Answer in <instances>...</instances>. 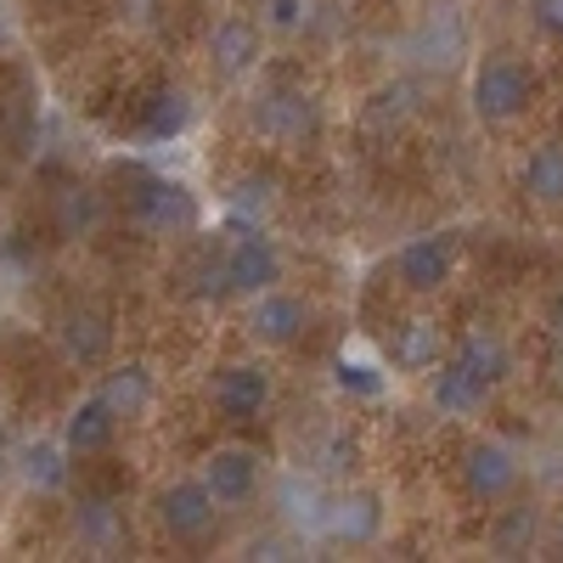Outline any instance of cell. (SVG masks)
Here are the masks:
<instances>
[{"instance_id": "6da1fadb", "label": "cell", "mask_w": 563, "mask_h": 563, "mask_svg": "<svg viewBox=\"0 0 563 563\" xmlns=\"http://www.w3.org/2000/svg\"><path fill=\"white\" fill-rule=\"evenodd\" d=\"M530 102H536V79L512 52H490L474 68V113L485 124H512Z\"/></svg>"}, {"instance_id": "7a4b0ae2", "label": "cell", "mask_w": 563, "mask_h": 563, "mask_svg": "<svg viewBox=\"0 0 563 563\" xmlns=\"http://www.w3.org/2000/svg\"><path fill=\"white\" fill-rule=\"evenodd\" d=\"M249 119H254V130L265 141H282V147L321 135V102L310 97L305 85H271V90H260Z\"/></svg>"}, {"instance_id": "3957f363", "label": "cell", "mask_w": 563, "mask_h": 563, "mask_svg": "<svg viewBox=\"0 0 563 563\" xmlns=\"http://www.w3.org/2000/svg\"><path fill=\"white\" fill-rule=\"evenodd\" d=\"M153 512H158V530L169 541H203L214 525V496L203 479H175L169 490H158Z\"/></svg>"}, {"instance_id": "277c9868", "label": "cell", "mask_w": 563, "mask_h": 563, "mask_svg": "<svg viewBox=\"0 0 563 563\" xmlns=\"http://www.w3.org/2000/svg\"><path fill=\"white\" fill-rule=\"evenodd\" d=\"M135 220L153 231V238H175V231H192L198 225V203L192 192H186L180 180H141V192H135Z\"/></svg>"}, {"instance_id": "5b68a950", "label": "cell", "mask_w": 563, "mask_h": 563, "mask_svg": "<svg viewBox=\"0 0 563 563\" xmlns=\"http://www.w3.org/2000/svg\"><path fill=\"white\" fill-rule=\"evenodd\" d=\"M462 485H467V496L474 501H507L512 490H519V456H512L507 445H496V440H479V445H467V456H462Z\"/></svg>"}, {"instance_id": "8992f818", "label": "cell", "mask_w": 563, "mask_h": 563, "mask_svg": "<svg viewBox=\"0 0 563 563\" xmlns=\"http://www.w3.org/2000/svg\"><path fill=\"white\" fill-rule=\"evenodd\" d=\"M265 406H271V372L265 366H254V361L220 366V378H214V411L225 422H254Z\"/></svg>"}, {"instance_id": "52a82bcc", "label": "cell", "mask_w": 563, "mask_h": 563, "mask_svg": "<svg viewBox=\"0 0 563 563\" xmlns=\"http://www.w3.org/2000/svg\"><path fill=\"white\" fill-rule=\"evenodd\" d=\"M276 282H282V249L271 238H260V231H243L225 254V288L231 294H265Z\"/></svg>"}, {"instance_id": "ba28073f", "label": "cell", "mask_w": 563, "mask_h": 563, "mask_svg": "<svg viewBox=\"0 0 563 563\" xmlns=\"http://www.w3.org/2000/svg\"><path fill=\"white\" fill-rule=\"evenodd\" d=\"M203 485L214 496V507H238L260 490V456L243 451V445H220L209 462H203Z\"/></svg>"}, {"instance_id": "9c48e42d", "label": "cell", "mask_w": 563, "mask_h": 563, "mask_svg": "<svg viewBox=\"0 0 563 563\" xmlns=\"http://www.w3.org/2000/svg\"><path fill=\"white\" fill-rule=\"evenodd\" d=\"M209 63L220 79H243L260 63V29L249 18H220L209 29Z\"/></svg>"}, {"instance_id": "30bf717a", "label": "cell", "mask_w": 563, "mask_h": 563, "mask_svg": "<svg viewBox=\"0 0 563 563\" xmlns=\"http://www.w3.org/2000/svg\"><path fill=\"white\" fill-rule=\"evenodd\" d=\"M321 525L333 530L339 541H350V547L378 541L384 536V496L378 490H350V496H339L333 507H327Z\"/></svg>"}, {"instance_id": "8fae6325", "label": "cell", "mask_w": 563, "mask_h": 563, "mask_svg": "<svg viewBox=\"0 0 563 563\" xmlns=\"http://www.w3.org/2000/svg\"><path fill=\"white\" fill-rule=\"evenodd\" d=\"M305 321H310V305H305V299L282 294V288L254 294V316H249V327H254V339H260V344H294V339L305 333Z\"/></svg>"}, {"instance_id": "7c38bea8", "label": "cell", "mask_w": 563, "mask_h": 563, "mask_svg": "<svg viewBox=\"0 0 563 563\" xmlns=\"http://www.w3.org/2000/svg\"><path fill=\"white\" fill-rule=\"evenodd\" d=\"M395 276L406 282L411 294H440L451 276V243L445 238H411L395 254Z\"/></svg>"}, {"instance_id": "4fadbf2b", "label": "cell", "mask_w": 563, "mask_h": 563, "mask_svg": "<svg viewBox=\"0 0 563 563\" xmlns=\"http://www.w3.org/2000/svg\"><path fill=\"white\" fill-rule=\"evenodd\" d=\"M451 361L474 378L485 395L496 389V384H507V372H512V355H507V344L496 339V333H485V327H474V333H462L456 339V350H451Z\"/></svg>"}, {"instance_id": "5bb4252c", "label": "cell", "mask_w": 563, "mask_h": 563, "mask_svg": "<svg viewBox=\"0 0 563 563\" xmlns=\"http://www.w3.org/2000/svg\"><path fill=\"white\" fill-rule=\"evenodd\" d=\"M113 434H119V417H113L102 400H79V406L68 411V422H63L68 456H102V451L113 445Z\"/></svg>"}, {"instance_id": "9a60e30c", "label": "cell", "mask_w": 563, "mask_h": 563, "mask_svg": "<svg viewBox=\"0 0 563 563\" xmlns=\"http://www.w3.org/2000/svg\"><path fill=\"white\" fill-rule=\"evenodd\" d=\"M108 344H113V321H108V310L79 305V310L63 321V350H68V361L97 366V361L108 355Z\"/></svg>"}, {"instance_id": "2e32d148", "label": "cell", "mask_w": 563, "mask_h": 563, "mask_svg": "<svg viewBox=\"0 0 563 563\" xmlns=\"http://www.w3.org/2000/svg\"><path fill=\"white\" fill-rule=\"evenodd\" d=\"M389 361L400 372H429L440 366V327L429 316H411V321H395L389 333Z\"/></svg>"}, {"instance_id": "e0dca14e", "label": "cell", "mask_w": 563, "mask_h": 563, "mask_svg": "<svg viewBox=\"0 0 563 563\" xmlns=\"http://www.w3.org/2000/svg\"><path fill=\"white\" fill-rule=\"evenodd\" d=\"M97 400H102L113 417H141V411L153 406V372L141 366V361L113 366L108 378H102V389H97Z\"/></svg>"}, {"instance_id": "ac0fdd59", "label": "cell", "mask_w": 563, "mask_h": 563, "mask_svg": "<svg viewBox=\"0 0 563 563\" xmlns=\"http://www.w3.org/2000/svg\"><path fill=\"white\" fill-rule=\"evenodd\" d=\"M541 536V507L519 501V507H501V519L490 525V552L496 558H525Z\"/></svg>"}, {"instance_id": "d6986e66", "label": "cell", "mask_w": 563, "mask_h": 563, "mask_svg": "<svg viewBox=\"0 0 563 563\" xmlns=\"http://www.w3.org/2000/svg\"><path fill=\"white\" fill-rule=\"evenodd\" d=\"M18 467H23L29 490L52 496V490H63V485H68V445H57V440H34V445H23Z\"/></svg>"}, {"instance_id": "ffe728a7", "label": "cell", "mask_w": 563, "mask_h": 563, "mask_svg": "<svg viewBox=\"0 0 563 563\" xmlns=\"http://www.w3.org/2000/svg\"><path fill=\"white\" fill-rule=\"evenodd\" d=\"M186 124H192V102H186V90L180 85L153 90L147 113H141V135H147V141H175Z\"/></svg>"}, {"instance_id": "44dd1931", "label": "cell", "mask_w": 563, "mask_h": 563, "mask_svg": "<svg viewBox=\"0 0 563 563\" xmlns=\"http://www.w3.org/2000/svg\"><path fill=\"white\" fill-rule=\"evenodd\" d=\"M519 186H525V198H536V203H563V147L558 141H547V147H536L525 158Z\"/></svg>"}, {"instance_id": "7402d4cb", "label": "cell", "mask_w": 563, "mask_h": 563, "mask_svg": "<svg viewBox=\"0 0 563 563\" xmlns=\"http://www.w3.org/2000/svg\"><path fill=\"white\" fill-rule=\"evenodd\" d=\"M74 536H79V547H90V552H108V547L124 536V525H119L113 501H102V496H85V501L74 507Z\"/></svg>"}, {"instance_id": "603a6c76", "label": "cell", "mask_w": 563, "mask_h": 563, "mask_svg": "<svg viewBox=\"0 0 563 563\" xmlns=\"http://www.w3.org/2000/svg\"><path fill=\"white\" fill-rule=\"evenodd\" d=\"M434 406H440V411H479V406H485V389L467 378L456 361H445V366L434 372Z\"/></svg>"}, {"instance_id": "cb8c5ba5", "label": "cell", "mask_w": 563, "mask_h": 563, "mask_svg": "<svg viewBox=\"0 0 563 563\" xmlns=\"http://www.w3.org/2000/svg\"><path fill=\"white\" fill-rule=\"evenodd\" d=\"M282 507H288V519H294V525H321V519H327V507H321L316 485H299V479L282 485Z\"/></svg>"}, {"instance_id": "d4e9b609", "label": "cell", "mask_w": 563, "mask_h": 563, "mask_svg": "<svg viewBox=\"0 0 563 563\" xmlns=\"http://www.w3.org/2000/svg\"><path fill=\"white\" fill-rule=\"evenodd\" d=\"M265 29L271 34H299L310 23V0H265Z\"/></svg>"}, {"instance_id": "484cf974", "label": "cell", "mask_w": 563, "mask_h": 563, "mask_svg": "<svg viewBox=\"0 0 563 563\" xmlns=\"http://www.w3.org/2000/svg\"><path fill=\"white\" fill-rule=\"evenodd\" d=\"M339 389H344V395H361V400H372V395L384 389V378H378L372 366H361V361H344V366H339Z\"/></svg>"}, {"instance_id": "4316f807", "label": "cell", "mask_w": 563, "mask_h": 563, "mask_svg": "<svg viewBox=\"0 0 563 563\" xmlns=\"http://www.w3.org/2000/svg\"><path fill=\"white\" fill-rule=\"evenodd\" d=\"M530 23L552 40H563V0H530Z\"/></svg>"}, {"instance_id": "83f0119b", "label": "cell", "mask_w": 563, "mask_h": 563, "mask_svg": "<svg viewBox=\"0 0 563 563\" xmlns=\"http://www.w3.org/2000/svg\"><path fill=\"white\" fill-rule=\"evenodd\" d=\"M350 462H355V445L344 434H333V440H327V451H321V467H327V474H339V467H350Z\"/></svg>"}, {"instance_id": "f1b7e54d", "label": "cell", "mask_w": 563, "mask_h": 563, "mask_svg": "<svg viewBox=\"0 0 563 563\" xmlns=\"http://www.w3.org/2000/svg\"><path fill=\"white\" fill-rule=\"evenodd\" d=\"M238 203H243V209H254V203L265 209V203H271V180H254V175H249V180L238 186Z\"/></svg>"}, {"instance_id": "f546056e", "label": "cell", "mask_w": 563, "mask_h": 563, "mask_svg": "<svg viewBox=\"0 0 563 563\" xmlns=\"http://www.w3.org/2000/svg\"><path fill=\"white\" fill-rule=\"evenodd\" d=\"M552 327H558V339H563V294H558V305H552Z\"/></svg>"}, {"instance_id": "4dcf8cb0", "label": "cell", "mask_w": 563, "mask_h": 563, "mask_svg": "<svg viewBox=\"0 0 563 563\" xmlns=\"http://www.w3.org/2000/svg\"><path fill=\"white\" fill-rule=\"evenodd\" d=\"M0 479H7V445H0Z\"/></svg>"}, {"instance_id": "1f68e13d", "label": "cell", "mask_w": 563, "mask_h": 563, "mask_svg": "<svg viewBox=\"0 0 563 563\" xmlns=\"http://www.w3.org/2000/svg\"><path fill=\"white\" fill-rule=\"evenodd\" d=\"M558 552H563V519H558Z\"/></svg>"}]
</instances>
